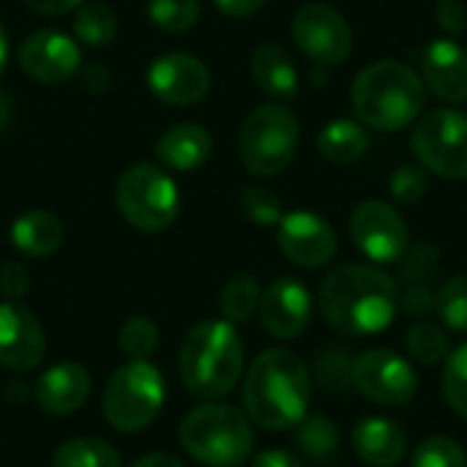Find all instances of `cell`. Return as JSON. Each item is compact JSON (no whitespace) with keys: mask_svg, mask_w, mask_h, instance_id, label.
<instances>
[{"mask_svg":"<svg viewBox=\"0 0 467 467\" xmlns=\"http://www.w3.org/2000/svg\"><path fill=\"white\" fill-rule=\"evenodd\" d=\"M320 312L328 326L342 334H380L400 312V285L391 274L375 265H342L328 274L320 287Z\"/></svg>","mask_w":467,"mask_h":467,"instance_id":"6da1fadb","label":"cell"},{"mask_svg":"<svg viewBox=\"0 0 467 467\" xmlns=\"http://www.w3.org/2000/svg\"><path fill=\"white\" fill-rule=\"evenodd\" d=\"M312 400V372L290 350L274 348L254 358L244 380V408L252 424L282 432L296 427Z\"/></svg>","mask_w":467,"mask_h":467,"instance_id":"7a4b0ae2","label":"cell"},{"mask_svg":"<svg viewBox=\"0 0 467 467\" xmlns=\"http://www.w3.org/2000/svg\"><path fill=\"white\" fill-rule=\"evenodd\" d=\"M427 104L424 79L402 60L386 57L358 71L353 82V109L369 129L400 131L421 118Z\"/></svg>","mask_w":467,"mask_h":467,"instance_id":"3957f363","label":"cell"},{"mask_svg":"<svg viewBox=\"0 0 467 467\" xmlns=\"http://www.w3.org/2000/svg\"><path fill=\"white\" fill-rule=\"evenodd\" d=\"M244 372V342L233 323L205 320L181 345V380L197 400L227 397Z\"/></svg>","mask_w":467,"mask_h":467,"instance_id":"277c9868","label":"cell"},{"mask_svg":"<svg viewBox=\"0 0 467 467\" xmlns=\"http://www.w3.org/2000/svg\"><path fill=\"white\" fill-rule=\"evenodd\" d=\"M189 457L208 467H241L254 449V432L246 413L230 405L194 408L178 430Z\"/></svg>","mask_w":467,"mask_h":467,"instance_id":"5b68a950","label":"cell"},{"mask_svg":"<svg viewBox=\"0 0 467 467\" xmlns=\"http://www.w3.org/2000/svg\"><path fill=\"white\" fill-rule=\"evenodd\" d=\"M164 397V378L148 358L126 361L104 386L101 413L118 432H142L159 419Z\"/></svg>","mask_w":467,"mask_h":467,"instance_id":"8992f818","label":"cell"},{"mask_svg":"<svg viewBox=\"0 0 467 467\" xmlns=\"http://www.w3.org/2000/svg\"><path fill=\"white\" fill-rule=\"evenodd\" d=\"M298 137L301 126L293 109L282 104H263L241 126V161L252 175L274 178L296 159Z\"/></svg>","mask_w":467,"mask_h":467,"instance_id":"52a82bcc","label":"cell"},{"mask_svg":"<svg viewBox=\"0 0 467 467\" xmlns=\"http://www.w3.org/2000/svg\"><path fill=\"white\" fill-rule=\"evenodd\" d=\"M115 200L123 219L140 233L167 230L181 211V194L175 181L153 164L129 167L118 181Z\"/></svg>","mask_w":467,"mask_h":467,"instance_id":"ba28073f","label":"cell"},{"mask_svg":"<svg viewBox=\"0 0 467 467\" xmlns=\"http://www.w3.org/2000/svg\"><path fill=\"white\" fill-rule=\"evenodd\" d=\"M410 148L419 164L446 181L467 178V115L460 109H430L421 112Z\"/></svg>","mask_w":467,"mask_h":467,"instance_id":"9c48e42d","label":"cell"},{"mask_svg":"<svg viewBox=\"0 0 467 467\" xmlns=\"http://www.w3.org/2000/svg\"><path fill=\"white\" fill-rule=\"evenodd\" d=\"M353 389L383 408L408 405L416 397L419 378L413 367L394 350H367L353 364Z\"/></svg>","mask_w":467,"mask_h":467,"instance_id":"30bf717a","label":"cell"},{"mask_svg":"<svg viewBox=\"0 0 467 467\" xmlns=\"http://www.w3.org/2000/svg\"><path fill=\"white\" fill-rule=\"evenodd\" d=\"M293 38L298 49L320 66L345 63L353 52L348 19L326 3H306L293 16Z\"/></svg>","mask_w":467,"mask_h":467,"instance_id":"8fae6325","label":"cell"},{"mask_svg":"<svg viewBox=\"0 0 467 467\" xmlns=\"http://www.w3.org/2000/svg\"><path fill=\"white\" fill-rule=\"evenodd\" d=\"M350 238L372 263H397L408 249V224L400 211L383 200L356 205L350 216Z\"/></svg>","mask_w":467,"mask_h":467,"instance_id":"7c38bea8","label":"cell"},{"mask_svg":"<svg viewBox=\"0 0 467 467\" xmlns=\"http://www.w3.org/2000/svg\"><path fill=\"white\" fill-rule=\"evenodd\" d=\"M148 90L164 101V104H175V107H192L197 101L205 99L208 88H211V71L208 66L186 52H170L156 57L148 66Z\"/></svg>","mask_w":467,"mask_h":467,"instance_id":"4fadbf2b","label":"cell"},{"mask_svg":"<svg viewBox=\"0 0 467 467\" xmlns=\"http://www.w3.org/2000/svg\"><path fill=\"white\" fill-rule=\"evenodd\" d=\"M282 254L301 268H323L337 257L334 227L312 211H293L276 224Z\"/></svg>","mask_w":467,"mask_h":467,"instance_id":"5bb4252c","label":"cell"},{"mask_svg":"<svg viewBox=\"0 0 467 467\" xmlns=\"http://www.w3.org/2000/svg\"><path fill=\"white\" fill-rule=\"evenodd\" d=\"M22 71L47 85H60L82 68V49L74 38L57 30H38L19 49Z\"/></svg>","mask_w":467,"mask_h":467,"instance_id":"9a60e30c","label":"cell"},{"mask_svg":"<svg viewBox=\"0 0 467 467\" xmlns=\"http://www.w3.org/2000/svg\"><path fill=\"white\" fill-rule=\"evenodd\" d=\"M47 339L41 323L19 301L0 304V367L30 372L44 361Z\"/></svg>","mask_w":467,"mask_h":467,"instance_id":"2e32d148","label":"cell"},{"mask_svg":"<svg viewBox=\"0 0 467 467\" xmlns=\"http://www.w3.org/2000/svg\"><path fill=\"white\" fill-rule=\"evenodd\" d=\"M260 323L276 339H296L306 331L312 320V296L309 290L290 276L276 279L260 296Z\"/></svg>","mask_w":467,"mask_h":467,"instance_id":"e0dca14e","label":"cell"},{"mask_svg":"<svg viewBox=\"0 0 467 467\" xmlns=\"http://www.w3.org/2000/svg\"><path fill=\"white\" fill-rule=\"evenodd\" d=\"M424 85L449 104L467 101V49L451 38H435L421 52Z\"/></svg>","mask_w":467,"mask_h":467,"instance_id":"ac0fdd59","label":"cell"},{"mask_svg":"<svg viewBox=\"0 0 467 467\" xmlns=\"http://www.w3.org/2000/svg\"><path fill=\"white\" fill-rule=\"evenodd\" d=\"M33 397L44 413L71 416L90 397V372L77 361H60L36 380Z\"/></svg>","mask_w":467,"mask_h":467,"instance_id":"d6986e66","label":"cell"},{"mask_svg":"<svg viewBox=\"0 0 467 467\" xmlns=\"http://www.w3.org/2000/svg\"><path fill=\"white\" fill-rule=\"evenodd\" d=\"M353 449L372 467H394L405 460L408 435L400 424L372 416L353 427Z\"/></svg>","mask_w":467,"mask_h":467,"instance_id":"ffe728a7","label":"cell"},{"mask_svg":"<svg viewBox=\"0 0 467 467\" xmlns=\"http://www.w3.org/2000/svg\"><path fill=\"white\" fill-rule=\"evenodd\" d=\"M211 150L213 140L200 123H175L156 140V159L175 172H192L202 167Z\"/></svg>","mask_w":467,"mask_h":467,"instance_id":"44dd1931","label":"cell"},{"mask_svg":"<svg viewBox=\"0 0 467 467\" xmlns=\"http://www.w3.org/2000/svg\"><path fill=\"white\" fill-rule=\"evenodd\" d=\"M252 77L257 88L274 99H293L298 93V68L287 49L263 44L252 55Z\"/></svg>","mask_w":467,"mask_h":467,"instance_id":"7402d4cb","label":"cell"},{"mask_svg":"<svg viewBox=\"0 0 467 467\" xmlns=\"http://www.w3.org/2000/svg\"><path fill=\"white\" fill-rule=\"evenodd\" d=\"M63 238L66 227L49 211H27L11 224V244L27 257H47L57 252Z\"/></svg>","mask_w":467,"mask_h":467,"instance_id":"603a6c76","label":"cell"},{"mask_svg":"<svg viewBox=\"0 0 467 467\" xmlns=\"http://www.w3.org/2000/svg\"><path fill=\"white\" fill-rule=\"evenodd\" d=\"M369 148V137L361 123L339 118L323 126L317 137V150L331 164H353L358 161Z\"/></svg>","mask_w":467,"mask_h":467,"instance_id":"cb8c5ba5","label":"cell"},{"mask_svg":"<svg viewBox=\"0 0 467 467\" xmlns=\"http://www.w3.org/2000/svg\"><path fill=\"white\" fill-rule=\"evenodd\" d=\"M52 467H120V454L99 438H74L55 449Z\"/></svg>","mask_w":467,"mask_h":467,"instance_id":"d4e9b609","label":"cell"},{"mask_svg":"<svg viewBox=\"0 0 467 467\" xmlns=\"http://www.w3.org/2000/svg\"><path fill=\"white\" fill-rule=\"evenodd\" d=\"M260 285L254 276L249 274H238L233 276L224 287H222V296H219V309L224 315L227 323L238 326V323H246L257 309H260Z\"/></svg>","mask_w":467,"mask_h":467,"instance_id":"484cf974","label":"cell"},{"mask_svg":"<svg viewBox=\"0 0 467 467\" xmlns=\"http://www.w3.org/2000/svg\"><path fill=\"white\" fill-rule=\"evenodd\" d=\"M353 364L356 358L337 345L320 348L315 353V378L331 394H348L353 389Z\"/></svg>","mask_w":467,"mask_h":467,"instance_id":"4316f807","label":"cell"},{"mask_svg":"<svg viewBox=\"0 0 467 467\" xmlns=\"http://www.w3.org/2000/svg\"><path fill=\"white\" fill-rule=\"evenodd\" d=\"M296 427V443L309 460H328L337 454L339 427L328 416H304Z\"/></svg>","mask_w":467,"mask_h":467,"instance_id":"83f0119b","label":"cell"},{"mask_svg":"<svg viewBox=\"0 0 467 467\" xmlns=\"http://www.w3.org/2000/svg\"><path fill=\"white\" fill-rule=\"evenodd\" d=\"M74 33L79 38V44L85 47H107L115 41L118 36V19L115 11L104 3H88L79 8L77 19H74Z\"/></svg>","mask_w":467,"mask_h":467,"instance_id":"f1b7e54d","label":"cell"},{"mask_svg":"<svg viewBox=\"0 0 467 467\" xmlns=\"http://www.w3.org/2000/svg\"><path fill=\"white\" fill-rule=\"evenodd\" d=\"M408 350L416 361L421 364H441L451 356V345H449V334L427 320H419L416 326H410L408 331Z\"/></svg>","mask_w":467,"mask_h":467,"instance_id":"f546056e","label":"cell"},{"mask_svg":"<svg viewBox=\"0 0 467 467\" xmlns=\"http://www.w3.org/2000/svg\"><path fill=\"white\" fill-rule=\"evenodd\" d=\"M148 16L164 33H186L200 19V0H148Z\"/></svg>","mask_w":467,"mask_h":467,"instance_id":"4dcf8cb0","label":"cell"},{"mask_svg":"<svg viewBox=\"0 0 467 467\" xmlns=\"http://www.w3.org/2000/svg\"><path fill=\"white\" fill-rule=\"evenodd\" d=\"M118 348L129 361H140V358H150L159 348V328L150 317H129L120 326L118 334Z\"/></svg>","mask_w":467,"mask_h":467,"instance_id":"1f68e13d","label":"cell"},{"mask_svg":"<svg viewBox=\"0 0 467 467\" xmlns=\"http://www.w3.org/2000/svg\"><path fill=\"white\" fill-rule=\"evenodd\" d=\"M435 309L443 320V326H449L457 334H467V276L457 274L451 276L441 293L435 296Z\"/></svg>","mask_w":467,"mask_h":467,"instance_id":"d6a6232c","label":"cell"},{"mask_svg":"<svg viewBox=\"0 0 467 467\" xmlns=\"http://www.w3.org/2000/svg\"><path fill=\"white\" fill-rule=\"evenodd\" d=\"M400 263V279L408 285H430L438 274L441 265V254L435 249V244H413L405 249V254L397 260Z\"/></svg>","mask_w":467,"mask_h":467,"instance_id":"836d02e7","label":"cell"},{"mask_svg":"<svg viewBox=\"0 0 467 467\" xmlns=\"http://www.w3.org/2000/svg\"><path fill=\"white\" fill-rule=\"evenodd\" d=\"M443 397L457 416L467 419V342L457 348L443 367Z\"/></svg>","mask_w":467,"mask_h":467,"instance_id":"e575fe53","label":"cell"},{"mask_svg":"<svg viewBox=\"0 0 467 467\" xmlns=\"http://www.w3.org/2000/svg\"><path fill=\"white\" fill-rule=\"evenodd\" d=\"M413 467H467L462 446L451 438H427L413 451Z\"/></svg>","mask_w":467,"mask_h":467,"instance_id":"d590c367","label":"cell"},{"mask_svg":"<svg viewBox=\"0 0 467 467\" xmlns=\"http://www.w3.org/2000/svg\"><path fill=\"white\" fill-rule=\"evenodd\" d=\"M241 211L246 213L249 222L263 224V227L279 224L282 216H285L279 197L271 189H263V186H246L244 189V194H241Z\"/></svg>","mask_w":467,"mask_h":467,"instance_id":"8d00e7d4","label":"cell"},{"mask_svg":"<svg viewBox=\"0 0 467 467\" xmlns=\"http://www.w3.org/2000/svg\"><path fill=\"white\" fill-rule=\"evenodd\" d=\"M391 197L397 202H405V205H413L419 202L427 189H430V178H427V170L421 164H405L394 172L391 178Z\"/></svg>","mask_w":467,"mask_h":467,"instance_id":"74e56055","label":"cell"},{"mask_svg":"<svg viewBox=\"0 0 467 467\" xmlns=\"http://www.w3.org/2000/svg\"><path fill=\"white\" fill-rule=\"evenodd\" d=\"M400 309H405L410 317H427L435 309V293L430 285H408L405 293L400 290Z\"/></svg>","mask_w":467,"mask_h":467,"instance_id":"f35d334b","label":"cell"},{"mask_svg":"<svg viewBox=\"0 0 467 467\" xmlns=\"http://www.w3.org/2000/svg\"><path fill=\"white\" fill-rule=\"evenodd\" d=\"M27 285H30V276L22 263L11 260L0 268V293L5 296V301H19L27 293Z\"/></svg>","mask_w":467,"mask_h":467,"instance_id":"ab89813d","label":"cell"},{"mask_svg":"<svg viewBox=\"0 0 467 467\" xmlns=\"http://www.w3.org/2000/svg\"><path fill=\"white\" fill-rule=\"evenodd\" d=\"M438 19H441V25H443L449 33L465 30V8H462L457 0H441V5H438Z\"/></svg>","mask_w":467,"mask_h":467,"instance_id":"60d3db41","label":"cell"},{"mask_svg":"<svg viewBox=\"0 0 467 467\" xmlns=\"http://www.w3.org/2000/svg\"><path fill=\"white\" fill-rule=\"evenodd\" d=\"M252 467H304V462L290 454V451H282V449H265L254 457Z\"/></svg>","mask_w":467,"mask_h":467,"instance_id":"b9f144b4","label":"cell"},{"mask_svg":"<svg viewBox=\"0 0 467 467\" xmlns=\"http://www.w3.org/2000/svg\"><path fill=\"white\" fill-rule=\"evenodd\" d=\"M213 3L227 16H249V14H257L268 0H213Z\"/></svg>","mask_w":467,"mask_h":467,"instance_id":"7bdbcfd3","label":"cell"},{"mask_svg":"<svg viewBox=\"0 0 467 467\" xmlns=\"http://www.w3.org/2000/svg\"><path fill=\"white\" fill-rule=\"evenodd\" d=\"M33 11L47 14V16H60L82 5V0H25Z\"/></svg>","mask_w":467,"mask_h":467,"instance_id":"ee69618b","label":"cell"},{"mask_svg":"<svg viewBox=\"0 0 467 467\" xmlns=\"http://www.w3.org/2000/svg\"><path fill=\"white\" fill-rule=\"evenodd\" d=\"M82 85L88 88V90H104V88H109V74H107V68L101 66V63H90L88 68H85V74H82Z\"/></svg>","mask_w":467,"mask_h":467,"instance_id":"f6af8a7d","label":"cell"},{"mask_svg":"<svg viewBox=\"0 0 467 467\" xmlns=\"http://www.w3.org/2000/svg\"><path fill=\"white\" fill-rule=\"evenodd\" d=\"M131 467H186L175 454H167V451H153V454H145L140 457Z\"/></svg>","mask_w":467,"mask_h":467,"instance_id":"bcb514c9","label":"cell"},{"mask_svg":"<svg viewBox=\"0 0 467 467\" xmlns=\"http://www.w3.org/2000/svg\"><path fill=\"white\" fill-rule=\"evenodd\" d=\"M8 123H11V104H8V99L0 93V131H5Z\"/></svg>","mask_w":467,"mask_h":467,"instance_id":"7dc6e473","label":"cell"},{"mask_svg":"<svg viewBox=\"0 0 467 467\" xmlns=\"http://www.w3.org/2000/svg\"><path fill=\"white\" fill-rule=\"evenodd\" d=\"M5 57H8V38H5L3 25H0V74H3V68H5Z\"/></svg>","mask_w":467,"mask_h":467,"instance_id":"c3c4849f","label":"cell"}]
</instances>
